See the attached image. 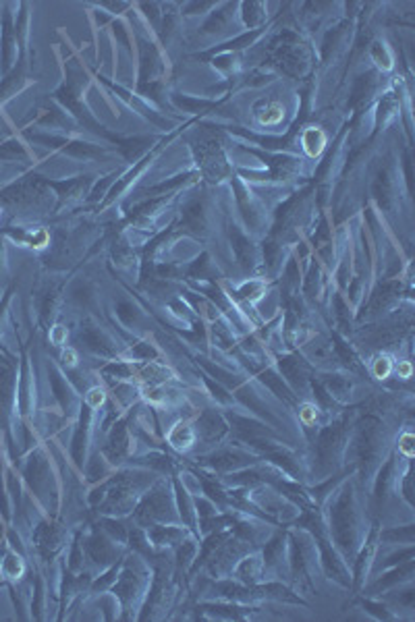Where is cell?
Returning a JSON list of instances; mask_svg holds the SVG:
<instances>
[{"instance_id":"obj_1","label":"cell","mask_w":415,"mask_h":622,"mask_svg":"<svg viewBox=\"0 0 415 622\" xmlns=\"http://www.w3.org/2000/svg\"><path fill=\"white\" fill-rule=\"evenodd\" d=\"M370 56H372L374 65L378 67L380 71H392V67H394V56H392V50L388 48L386 42L376 40V42L372 44V48H370Z\"/></svg>"},{"instance_id":"obj_2","label":"cell","mask_w":415,"mask_h":622,"mask_svg":"<svg viewBox=\"0 0 415 622\" xmlns=\"http://www.w3.org/2000/svg\"><path fill=\"white\" fill-rule=\"evenodd\" d=\"M168 440H171V444L175 446V448H179V450H183V448H189V446L193 444V432H191V427L189 425H183V423H179L175 430L168 434Z\"/></svg>"},{"instance_id":"obj_3","label":"cell","mask_w":415,"mask_h":622,"mask_svg":"<svg viewBox=\"0 0 415 622\" xmlns=\"http://www.w3.org/2000/svg\"><path fill=\"white\" fill-rule=\"evenodd\" d=\"M324 143H326L324 133L320 131V129H307V131L303 133V147H305V151H307L309 156H318L320 151H322Z\"/></svg>"},{"instance_id":"obj_4","label":"cell","mask_w":415,"mask_h":622,"mask_svg":"<svg viewBox=\"0 0 415 622\" xmlns=\"http://www.w3.org/2000/svg\"><path fill=\"white\" fill-rule=\"evenodd\" d=\"M390 372H392V361H390V357L382 355V357L376 359V363H374V376H376V378L384 380V378L390 376Z\"/></svg>"},{"instance_id":"obj_5","label":"cell","mask_w":415,"mask_h":622,"mask_svg":"<svg viewBox=\"0 0 415 622\" xmlns=\"http://www.w3.org/2000/svg\"><path fill=\"white\" fill-rule=\"evenodd\" d=\"M87 402L96 409V406H100L104 402V392L100 390V388H93V390H89V394H87Z\"/></svg>"},{"instance_id":"obj_6","label":"cell","mask_w":415,"mask_h":622,"mask_svg":"<svg viewBox=\"0 0 415 622\" xmlns=\"http://www.w3.org/2000/svg\"><path fill=\"white\" fill-rule=\"evenodd\" d=\"M50 338H52V342H54V344H63V342L67 340V330H65L63 326H54V330H52Z\"/></svg>"},{"instance_id":"obj_7","label":"cell","mask_w":415,"mask_h":622,"mask_svg":"<svg viewBox=\"0 0 415 622\" xmlns=\"http://www.w3.org/2000/svg\"><path fill=\"white\" fill-rule=\"evenodd\" d=\"M314 415H316V409L312 404H305L303 409H301V419H303L305 423H312L314 421Z\"/></svg>"},{"instance_id":"obj_8","label":"cell","mask_w":415,"mask_h":622,"mask_svg":"<svg viewBox=\"0 0 415 622\" xmlns=\"http://www.w3.org/2000/svg\"><path fill=\"white\" fill-rule=\"evenodd\" d=\"M63 359H65V363H67L69 367H75V365H77V355H75L73 348H67V351L63 353Z\"/></svg>"},{"instance_id":"obj_9","label":"cell","mask_w":415,"mask_h":622,"mask_svg":"<svg viewBox=\"0 0 415 622\" xmlns=\"http://www.w3.org/2000/svg\"><path fill=\"white\" fill-rule=\"evenodd\" d=\"M399 376H401L403 380H407V378H411V363H407V361H403V363H399Z\"/></svg>"}]
</instances>
